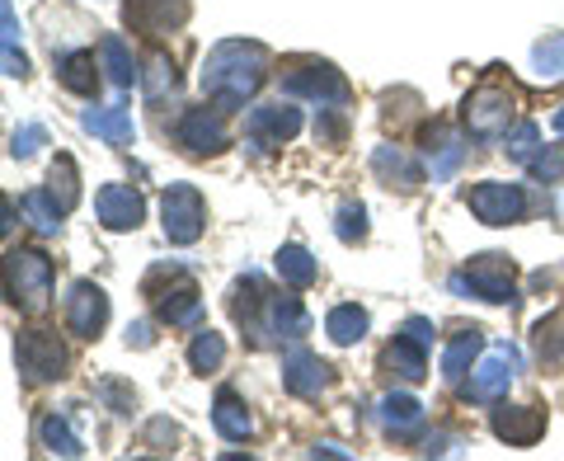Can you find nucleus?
Wrapping results in <instances>:
<instances>
[{
    "instance_id": "c9c22d12",
    "label": "nucleus",
    "mask_w": 564,
    "mask_h": 461,
    "mask_svg": "<svg viewBox=\"0 0 564 461\" xmlns=\"http://www.w3.org/2000/svg\"><path fill=\"white\" fill-rule=\"evenodd\" d=\"M334 236H339L344 245L367 240V207L362 203H344L339 212H334Z\"/></svg>"
},
{
    "instance_id": "a18cd8bd",
    "label": "nucleus",
    "mask_w": 564,
    "mask_h": 461,
    "mask_svg": "<svg viewBox=\"0 0 564 461\" xmlns=\"http://www.w3.org/2000/svg\"><path fill=\"white\" fill-rule=\"evenodd\" d=\"M551 128H555V132H564V104H560V109H555V118H551Z\"/></svg>"
},
{
    "instance_id": "7ed1b4c3",
    "label": "nucleus",
    "mask_w": 564,
    "mask_h": 461,
    "mask_svg": "<svg viewBox=\"0 0 564 461\" xmlns=\"http://www.w3.org/2000/svg\"><path fill=\"white\" fill-rule=\"evenodd\" d=\"M52 297V259L43 250H10L6 255V301L20 311H43Z\"/></svg>"
},
{
    "instance_id": "f257e3e1",
    "label": "nucleus",
    "mask_w": 564,
    "mask_h": 461,
    "mask_svg": "<svg viewBox=\"0 0 564 461\" xmlns=\"http://www.w3.org/2000/svg\"><path fill=\"white\" fill-rule=\"evenodd\" d=\"M269 81V52L245 39H226L207 52L203 62V95L217 99L221 109H240L245 99L259 95V85Z\"/></svg>"
},
{
    "instance_id": "ea45409f",
    "label": "nucleus",
    "mask_w": 564,
    "mask_h": 461,
    "mask_svg": "<svg viewBox=\"0 0 564 461\" xmlns=\"http://www.w3.org/2000/svg\"><path fill=\"white\" fill-rule=\"evenodd\" d=\"M99 396L109 400L118 415H128L132 405H137V396H132V392H128V386H122V382H99Z\"/></svg>"
},
{
    "instance_id": "423d86ee",
    "label": "nucleus",
    "mask_w": 564,
    "mask_h": 461,
    "mask_svg": "<svg viewBox=\"0 0 564 461\" xmlns=\"http://www.w3.org/2000/svg\"><path fill=\"white\" fill-rule=\"evenodd\" d=\"M513 109H518L513 90H503V85H480V90H470L466 104H462L466 132H470L475 141H499V137H508Z\"/></svg>"
},
{
    "instance_id": "9d476101",
    "label": "nucleus",
    "mask_w": 564,
    "mask_h": 461,
    "mask_svg": "<svg viewBox=\"0 0 564 461\" xmlns=\"http://www.w3.org/2000/svg\"><path fill=\"white\" fill-rule=\"evenodd\" d=\"M518 367H522V353H518L513 344H499V349L485 353V358L470 367L466 396H470V400H499V396H508V386H513Z\"/></svg>"
},
{
    "instance_id": "c85d7f7f",
    "label": "nucleus",
    "mask_w": 564,
    "mask_h": 461,
    "mask_svg": "<svg viewBox=\"0 0 564 461\" xmlns=\"http://www.w3.org/2000/svg\"><path fill=\"white\" fill-rule=\"evenodd\" d=\"M39 442H43L47 452H57V457H80V452H85L80 433L70 429L62 415H43V419H39Z\"/></svg>"
},
{
    "instance_id": "7c9ffc66",
    "label": "nucleus",
    "mask_w": 564,
    "mask_h": 461,
    "mask_svg": "<svg viewBox=\"0 0 564 461\" xmlns=\"http://www.w3.org/2000/svg\"><path fill=\"white\" fill-rule=\"evenodd\" d=\"M47 193L57 199V207H62V212H70V207L80 203V174H76V161H70V156H57V161H52Z\"/></svg>"
},
{
    "instance_id": "0eeeda50",
    "label": "nucleus",
    "mask_w": 564,
    "mask_h": 461,
    "mask_svg": "<svg viewBox=\"0 0 564 461\" xmlns=\"http://www.w3.org/2000/svg\"><path fill=\"white\" fill-rule=\"evenodd\" d=\"M282 90L296 99H315L321 109H344L348 104V81L329 62H296L282 71Z\"/></svg>"
},
{
    "instance_id": "2f4dec72",
    "label": "nucleus",
    "mask_w": 564,
    "mask_h": 461,
    "mask_svg": "<svg viewBox=\"0 0 564 461\" xmlns=\"http://www.w3.org/2000/svg\"><path fill=\"white\" fill-rule=\"evenodd\" d=\"M20 207H24V217H29V226L39 230V236H57V230H62L66 212L57 207V199H52V193H29Z\"/></svg>"
},
{
    "instance_id": "bb28decb",
    "label": "nucleus",
    "mask_w": 564,
    "mask_h": 461,
    "mask_svg": "<svg viewBox=\"0 0 564 461\" xmlns=\"http://www.w3.org/2000/svg\"><path fill=\"white\" fill-rule=\"evenodd\" d=\"M57 76L66 90H76V95H95V52H66V57H57Z\"/></svg>"
},
{
    "instance_id": "dca6fc26",
    "label": "nucleus",
    "mask_w": 564,
    "mask_h": 461,
    "mask_svg": "<svg viewBox=\"0 0 564 461\" xmlns=\"http://www.w3.org/2000/svg\"><path fill=\"white\" fill-rule=\"evenodd\" d=\"M489 429H494V438H503L508 448H532L545 433V410H536V405H508V410H494Z\"/></svg>"
},
{
    "instance_id": "79ce46f5",
    "label": "nucleus",
    "mask_w": 564,
    "mask_h": 461,
    "mask_svg": "<svg viewBox=\"0 0 564 461\" xmlns=\"http://www.w3.org/2000/svg\"><path fill=\"white\" fill-rule=\"evenodd\" d=\"M400 334H410L414 344H423V349H429L437 330H433V321H423V315H410V321H404V330H400Z\"/></svg>"
},
{
    "instance_id": "39448f33",
    "label": "nucleus",
    "mask_w": 564,
    "mask_h": 461,
    "mask_svg": "<svg viewBox=\"0 0 564 461\" xmlns=\"http://www.w3.org/2000/svg\"><path fill=\"white\" fill-rule=\"evenodd\" d=\"M14 367L24 372L29 386H47L66 377V349L47 330H20L14 334Z\"/></svg>"
},
{
    "instance_id": "ddd939ff",
    "label": "nucleus",
    "mask_w": 564,
    "mask_h": 461,
    "mask_svg": "<svg viewBox=\"0 0 564 461\" xmlns=\"http://www.w3.org/2000/svg\"><path fill=\"white\" fill-rule=\"evenodd\" d=\"M95 217L104 230H137L141 217H147V199L128 184H104L95 199Z\"/></svg>"
},
{
    "instance_id": "37998d69",
    "label": "nucleus",
    "mask_w": 564,
    "mask_h": 461,
    "mask_svg": "<svg viewBox=\"0 0 564 461\" xmlns=\"http://www.w3.org/2000/svg\"><path fill=\"white\" fill-rule=\"evenodd\" d=\"M344 132H348V128H344V118L334 114V109H329V118H321V122H315V137H321V141H329V147H334V141H344Z\"/></svg>"
},
{
    "instance_id": "4be33fe9",
    "label": "nucleus",
    "mask_w": 564,
    "mask_h": 461,
    "mask_svg": "<svg viewBox=\"0 0 564 461\" xmlns=\"http://www.w3.org/2000/svg\"><path fill=\"white\" fill-rule=\"evenodd\" d=\"M429 161H433V184H447L466 161L462 137L447 132V128H429Z\"/></svg>"
},
{
    "instance_id": "e433bc0d",
    "label": "nucleus",
    "mask_w": 564,
    "mask_h": 461,
    "mask_svg": "<svg viewBox=\"0 0 564 461\" xmlns=\"http://www.w3.org/2000/svg\"><path fill=\"white\" fill-rule=\"evenodd\" d=\"M508 156L522 161V165L536 161V156H541V128H536V122H518L513 137H508Z\"/></svg>"
},
{
    "instance_id": "1a4fd4ad",
    "label": "nucleus",
    "mask_w": 564,
    "mask_h": 461,
    "mask_svg": "<svg viewBox=\"0 0 564 461\" xmlns=\"http://www.w3.org/2000/svg\"><path fill=\"white\" fill-rule=\"evenodd\" d=\"M466 207H470L485 226H513V222H522V212H527V193H522L518 184L485 180V184L466 189Z\"/></svg>"
},
{
    "instance_id": "2eb2a0df",
    "label": "nucleus",
    "mask_w": 564,
    "mask_h": 461,
    "mask_svg": "<svg viewBox=\"0 0 564 461\" xmlns=\"http://www.w3.org/2000/svg\"><path fill=\"white\" fill-rule=\"evenodd\" d=\"M245 132H250L259 147H282V141H292L302 132V114H296L292 104H259V109H250Z\"/></svg>"
},
{
    "instance_id": "4c0bfd02",
    "label": "nucleus",
    "mask_w": 564,
    "mask_h": 461,
    "mask_svg": "<svg viewBox=\"0 0 564 461\" xmlns=\"http://www.w3.org/2000/svg\"><path fill=\"white\" fill-rule=\"evenodd\" d=\"M43 141H47V128H43V122H24V128L10 137V156H14V161H29V156L43 147Z\"/></svg>"
},
{
    "instance_id": "b1692460",
    "label": "nucleus",
    "mask_w": 564,
    "mask_h": 461,
    "mask_svg": "<svg viewBox=\"0 0 564 461\" xmlns=\"http://www.w3.org/2000/svg\"><path fill=\"white\" fill-rule=\"evenodd\" d=\"M80 122H85V132L113 141V147H128V141L137 137V122H132V114L122 109V104H113V109H85Z\"/></svg>"
},
{
    "instance_id": "a19ab883",
    "label": "nucleus",
    "mask_w": 564,
    "mask_h": 461,
    "mask_svg": "<svg viewBox=\"0 0 564 461\" xmlns=\"http://www.w3.org/2000/svg\"><path fill=\"white\" fill-rule=\"evenodd\" d=\"M536 340H541V349L545 344H551V349L560 344V358H564V315H555V321H541L536 325Z\"/></svg>"
},
{
    "instance_id": "a211bd4d",
    "label": "nucleus",
    "mask_w": 564,
    "mask_h": 461,
    "mask_svg": "<svg viewBox=\"0 0 564 461\" xmlns=\"http://www.w3.org/2000/svg\"><path fill=\"white\" fill-rule=\"evenodd\" d=\"M311 330V315L296 297H269V307H263V344L273 340H302Z\"/></svg>"
},
{
    "instance_id": "f03ea898",
    "label": "nucleus",
    "mask_w": 564,
    "mask_h": 461,
    "mask_svg": "<svg viewBox=\"0 0 564 461\" xmlns=\"http://www.w3.org/2000/svg\"><path fill=\"white\" fill-rule=\"evenodd\" d=\"M141 292L151 297V307L165 325H198L203 321L198 282H193V274L180 269V264H155L147 282H141Z\"/></svg>"
},
{
    "instance_id": "5701e85b",
    "label": "nucleus",
    "mask_w": 564,
    "mask_h": 461,
    "mask_svg": "<svg viewBox=\"0 0 564 461\" xmlns=\"http://www.w3.org/2000/svg\"><path fill=\"white\" fill-rule=\"evenodd\" d=\"M480 349H485V334L480 330H462V334H456V340L443 349V367H437V372H443V382H462L466 377V372L475 367V358H480Z\"/></svg>"
},
{
    "instance_id": "c03bdc74",
    "label": "nucleus",
    "mask_w": 564,
    "mask_h": 461,
    "mask_svg": "<svg viewBox=\"0 0 564 461\" xmlns=\"http://www.w3.org/2000/svg\"><path fill=\"white\" fill-rule=\"evenodd\" d=\"M128 344H137V349H151V325H147V321L128 325Z\"/></svg>"
},
{
    "instance_id": "f3484780",
    "label": "nucleus",
    "mask_w": 564,
    "mask_h": 461,
    "mask_svg": "<svg viewBox=\"0 0 564 461\" xmlns=\"http://www.w3.org/2000/svg\"><path fill=\"white\" fill-rule=\"evenodd\" d=\"M282 386H288L292 396L311 400V396H321L325 386H329V367H325L321 358H315V353L292 349L288 358H282Z\"/></svg>"
},
{
    "instance_id": "c756f323",
    "label": "nucleus",
    "mask_w": 564,
    "mask_h": 461,
    "mask_svg": "<svg viewBox=\"0 0 564 461\" xmlns=\"http://www.w3.org/2000/svg\"><path fill=\"white\" fill-rule=\"evenodd\" d=\"M325 334L339 349H348V344H358L362 334H367V311L362 307H334L329 315H325Z\"/></svg>"
},
{
    "instance_id": "f8f14e48",
    "label": "nucleus",
    "mask_w": 564,
    "mask_h": 461,
    "mask_svg": "<svg viewBox=\"0 0 564 461\" xmlns=\"http://www.w3.org/2000/svg\"><path fill=\"white\" fill-rule=\"evenodd\" d=\"M122 20H128V29L147 33V39H165L170 29L188 20V0H128Z\"/></svg>"
},
{
    "instance_id": "412c9836",
    "label": "nucleus",
    "mask_w": 564,
    "mask_h": 461,
    "mask_svg": "<svg viewBox=\"0 0 564 461\" xmlns=\"http://www.w3.org/2000/svg\"><path fill=\"white\" fill-rule=\"evenodd\" d=\"M212 424H217V433L231 438V442H245L254 433V419L236 392H217V400H212Z\"/></svg>"
},
{
    "instance_id": "72a5a7b5",
    "label": "nucleus",
    "mask_w": 564,
    "mask_h": 461,
    "mask_svg": "<svg viewBox=\"0 0 564 461\" xmlns=\"http://www.w3.org/2000/svg\"><path fill=\"white\" fill-rule=\"evenodd\" d=\"M221 363H226V340H221V334H212V330L193 334V344H188V367H193V372H217Z\"/></svg>"
},
{
    "instance_id": "f704fd0d",
    "label": "nucleus",
    "mask_w": 564,
    "mask_h": 461,
    "mask_svg": "<svg viewBox=\"0 0 564 461\" xmlns=\"http://www.w3.org/2000/svg\"><path fill=\"white\" fill-rule=\"evenodd\" d=\"M532 66H536V76H545V81L564 76V33H545V39L532 47Z\"/></svg>"
},
{
    "instance_id": "aec40b11",
    "label": "nucleus",
    "mask_w": 564,
    "mask_h": 461,
    "mask_svg": "<svg viewBox=\"0 0 564 461\" xmlns=\"http://www.w3.org/2000/svg\"><path fill=\"white\" fill-rule=\"evenodd\" d=\"M381 367L400 372L404 382H423V377H429V349L414 344L410 334H395V340L386 344V353H381Z\"/></svg>"
},
{
    "instance_id": "473e14b6",
    "label": "nucleus",
    "mask_w": 564,
    "mask_h": 461,
    "mask_svg": "<svg viewBox=\"0 0 564 461\" xmlns=\"http://www.w3.org/2000/svg\"><path fill=\"white\" fill-rule=\"evenodd\" d=\"M141 85H147V99L151 104H165V95H174L180 76H174V62L165 57V52H155V57L147 62V71H141Z\"/></svg>"
},
{
    "instance_id": "cd10ccee",
    "label": "nucleus",
    "mask_w": 564,
    "mask_h": 461,
    "mask_svg": "<svg viewBox=\"0 0 564 461\" xmlns=\"http://www.w3.org/2000/svg\"><path fill=\"white\" fill-rule=\"evenodd\" d=\"M273 269H278V278L288 282V288H311L315 274H321V269H315V259L302 250V245H282L278 259H273Z\"/></svg>"
},
{
    "instance_id": "393cba45",
    "label": "nucleus",
    "mask_w": 564,
    "mask_h": 461,
    "mask_svg": "<svg viewBox=\"0 0 564 461\" xmlns=\"http://www.w3.org/2000/svg\"><path fill=\"white\" fill-rule=\"evenodd\" d=\"M99 62L104 71H109V81L118 85V90H132V85L141 81V71H137V57H132V47L118 39V33H109V39L99 43Z\"/></svg>"
},
{
    "instance_id": "a878e982",
    "label": "nucleus",
    "mask_w": 564,
    "mask_h": 461,
    "mask_svg": "<svg viewBox=\"0 0 564 461\" xmlns=\"http://www.w3.org/2000/svg\"><path fill=\"white\" fill-rule=\"evenodd\" d=\"M381 424H386V433H395V438H410L419 433V424H423V405L414 396H386L381 400Z\"/></svg>"
},
{
    "instance_id": "9b49d317",
    "label": "nucleus",
    "mask_w": 564,
    "mask_h": 461,
    "mask_svg": "<svg viewBox=\"0 0 564 461\" xmlns=\"http://www.w3.org/2000/svg\"><path fill=\"white\" fill-rule=\"evenodd\" d=\"M174 137H180V147L188 151V156H217V151H226V118H221V109H188L184 118H180V128H174Z\"/></svg>"
},
{
    "instance_id": "20e7f679",
    "label": "nucleus",
    "mask_w": 564,
    "mask_h": 461,
    "mask_svg": "<svg viewBox=\"0 0 564 461\" xmlns=\"http://www.w3.org/2000/svg\"><path fill=\"white\" fill-rule=\"evenodd\" d=\"M452 292L456 297H480V301H494V307H503V301H518V269L508 255H475L462 274H452Z\"/></svg>"
},
{
    "instance_id": "6e6552de",
    "label": "nucleus",
    "mask_w": 564,
    "mask_h": 461,
    "mask_svg": "<svg viewBox=\"0 0 564 461\" xmlns=\"http://www.w3.org/2000/svg\"><path fill=\"white\" fill-rule=\"evenodd\" d=\"M161 226H165V240L170 245H193L207 226V207H203V193L193 184H170L165 199H161Z\"/></svg>"
},
{
    "instance_id": "6ab92c4d",
    "label": "nucleus",
    "mask_w": 564,
    "mask_h": 461,
    "mask_svg": "<svg viewBox=\"0 0 564 461\" xmlns=\"http://www.w3.org/2000/svg\"><path fill=\"white\" fill-rule=\"evenodd\" d=\"M372 170H377L381 184H391V189H400V193H414V189L423 184V170H419V161H414V156L404 151V147H377Z\"/></svg>"
},
{
    "instance_id": "58836bf2",
    "label": "nucleus",
    "mask_w": 564,
    "mask_h": 461,
    "mask_svg": "<svg viewBox=\"0 0 564 461\" xmlns=\"http://www.w3.org/2000/svg\"><path fill=\"white\" fill-rule=\"evenodd\" d=\"M532 174L541 184H560L564 180V147H545L536 161H532Z\"/></svg>"
},
{
    "instance_id": "4468645a",
    "label": "nucleus",
    "mask_w": 564,
    "mask_h": 461,
    "mask_svg": "<svg viewBox=\"0 0 564 461\" xmlns=\"http://www.w3.org/2000/svg\"><path fill=\"white\" fill-rule=\"evenodd\" d=\"M66 325L70 334H80V340H95V334L109 325V297L95 282H76L66 297Z\"/></svg>"
}]
</instances>
